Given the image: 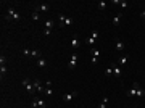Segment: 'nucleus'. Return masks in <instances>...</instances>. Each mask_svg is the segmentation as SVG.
I'll list each match as a JSON object with an SVG mask.
<instances>
[{"label": "nucleus", "instance_id": "nucleus-21", "mask_svg": "<svg viewBox=\"0 0 145 108\" xmlns=\"http://www.w3.org/2000/svg\"><path fill=\"white\" fill-rule=\"evenodd\" d=\"M5 74H7V66H5V65H2V66H0V76L3 77Z\"/></svg>", "mask_w": 145, "mask_h": 108}, {"label": "nucleus", "instance_id": "nucleus-9", "mask_svg": "<svg viewBox=\"0 0 145 108\" xmlns=\"http://www.w3.org/2000/svg\"><path fill=\"white\" fill-rule=\"evenodd\" d=\"M79 45H81V40L77 37H72L71 39V47L72 48H79Z\"/></svg>", "mask_w": 145, "mask_h": 108}, {"label": "nucleus", "instance_id": "nucleus-17", "mask_svg": "<svg viewBox=\"0 0 145 108\" xmlns=\"http://www.w3.org/2000/svg\"><path fill=\"white\" fill-rule=\"evenodd\" d=\"M53 19H48V21H45V29H50L52 31V27H53Z\"/></svg>", "mask_w": 145, "mask_h": 108}, {"label": "nucleus", "instance_id": "nucleus-6", "mask_svg": "<svg viewBox=\"0 0 145 108\" xmlns=\"http://www.w3.org/2000/svg\"><path fill=\"white\" fill-rule=\"evenodd\" d=\"M48 10H50V7H48V5H47V3H42V5H37V7H36V10H34V12H37V13H40V12H48Z\"/></svg>", "mask_w": 145, "mask_h": 108}, {"label": "nucleus", "instance_id": "nucleus-12", "mask_svg": "<svg viewBox=\"0 0 145 108\" xmlns=\"http://www.w3.org/2000/svg\"><path fill=\"white\" fill-rule=\"evenodd\" d=\"M34 97H36V100H37V107H39V108H45V107H47V103L42 100V98H40V97H37V95H34Z\"/></svg>", "mask_w": 145, "mask_h": 108}, {"label": "nucleus", "instance_id": "nucleus-8", "mask_svg": "<svg viewBox=\"0 0 145 108\" xmlns=\"http://www.w3.org/2000/svg\"><path fill=\"white\" fill-rule=\"evenodd\" d=\"M77 95V92H71V94H65V95H63V100L65 102H71L72 98H74V97Z\"/></svg>", "mask_w": 145, "mask_h": 108}, {"label": "nucleus", "instance_id": "nucleus-15", "mask_svg": "<svg viewBox=\"0 0 145 108\" xmlns=\"http://www.w3.org/2000/svg\"><path fill=\"white\" fill-rule=\"evenodd\" d=\"M145 95V90L140 87V84H137V94H135V97H144Z\"/></svg>", "mask_w": 145, "mask_h": 108}, {"label": "nucleus", "instance_id": "nucleus-29", "mask_svg": "<svg viewBox=\"0 0 145 108\" xmlns=\"http://www.w3.org/2000/svg\"><path fill=\"white\" fill-rule=\"evenodd\" d=\"M23 53L27 55V57H31V50H29V48H23Z\"/></svg>", "mask_w": 145, "mask_h": 108}, {"label": "nucleus", "instance_id": "nucleus-18", "mask_svg": "<svg viewBox=\"0 0 145 108\" xmlns=\"http://www.w3.org/2000/svg\"><path fill=\"white\" fill-rule=\"evenodd\" d=\"M65 19H66L65 15H58V21H60V26L61 27H65Z\"/></svg>", "mask_w": 145, "mask_h": 108}, {"label": "nucleus", "instance_id": "nucleus-10", "mask_svg": "<svg viewBox=\"0 0 145 108\" xmlns=\"http://www.w3.org/2000/svg\"><path fill=\"white\" fill-rule=\"evenodd\" d=\"M127 60H129V57H127V55H122V57L119 58V63H118V65L119 66H126L127 65Z\"/></svg>", "mask_w": 145, "mask_h": 108}, {"label": "nucleus", "instance_id": "nucleus-14", "mask_svg": "<svg viewBox=\"0 0 145 108\" xmlns=\"http://www.w3.org/2000/svg\"><path fill=\"white\" fill-rule=\"evenodd\" d=\"M31 57L36 58V60H39V58H42V55H40V52H39V50H31Z\"/></svg>", "mask_w": 145, "mask_h": 108}, {"label": "nucleus", "instance_id": "nucleus-2", "mask_svg": "<svg viewBox=\"0 0 145 108\" xmlns=\"http://www.w3.org/2000/svg\"><path fill=\"white\" fill-rule=\"evenodd\" d=\"M21 84H23V87L31 94V95H34L36 89H34V84H32V81H29V79H26V77H24L23 81H21Z\"/></svg>", "mask_w": 145, "mask_h": 108}, {"label": "nucleus", "instance_id": "nucleus-5", "mask_svg": "<svg viewBox=\"0 0 145 108\" xmlns=\"http://www.w3.org/2000/svg\"><path fill=\"white\" fill-rule=\"evenodd\" d=\"M32 84H34V89L37 90V92L44 94V90H45V87H44V85L40 84V81H39V79H34V81H32Z\"/></svg>", "mask_w": 145, "mask_h": 108}, {"label": "nucleus", "instance_id": "nucleus-3", "mask_svg": "<svg viewBox=\"0 0 145 108\" xmlns=\"http://www.w3.org/2000/svg\"><path fill=\"white\" fill-rule=\"evenodd\" d=\"M111 68H113V76L116 77V79H119V77L122 76V71H121V66L119 65H113L111 66Z\"/></svg>", "mask_w": 145, "mask_h": 108}, {"label": "nucleus", "instance_id": "nucleus-11", "mask_svg": "<svg viewBox=\"0 0 145 108\" xmlns=\"http://www.w3.org/2000/svg\"><path fill=\"white\" fill-rule=\"evenodd\" d=\"M115 48H116L118 52H122V50H124V42H121V40H116Z\"/></svg>", "mask_w": 145, "mask_h": 108}, {"label": "nucleus", "instance_id": "nucleus-33", "mask_svg": "<svg viewBox=\"0 0 145 108\" xmlns=\"http://www.w3.org/2000/svg\"><path fill=\"white\" fill-rule=\"evenodd\" d=\"M90 61H92V63H94V65H95V63H97V61H98V58H95V57H92V60H90Z\"/></svg>", "mask_w": 145, "mask_h": 108}, {"label": "nucleus", "instance_id": "nucleus-31", "mask_svg": "<svg viewBox=\"0 0 145 108\" xmlns=\"http://www.w3.org/2000/svg\"><path fill=\"white\" fill-rule=\"evenodd\" d=\"M52 84H53V82L50 81V79H48V81H45V87H52Z\"/></svg>", "mask_w": 145, "mask_h": 108}, {"label": "nucleus", "instance_id": "nucleus-28", "mask_svg": "<svg viewBox=\"0 0 145 108\" xmlns=\"http://www.w3.org/2000/svg\"><path fill=\"white\" fill-rule=\"evenodd\" d=\"M32 108H39L37 107V100H36V97H32V105H31Z\"/></svg>", "mask_w": 145, "mask_h": 108}, {"label": "nucleus", "instance_id": "nucleus-13", "mask_svg": "<svg viewBox=\"0 0 145 108\" xmlns=\"http://www.w3.org/2000/svg\"><path fill=\"white\" fill-rule=\"evenodd\" d=\"M121 18H122V15H121V13H119V15H116L115 18H113V21H111V23H113V26H118V24H119V21H121Z\"/></svg>", "mask_w": 145, "mask_h": 108}, {"label": "nucleus", "instance_id": "nucleus-1", "mask_svg": "<svg viewBox=\"0 0 145 108\" xmlns=\"http://www.w3.org/2000/svg\"><path fill=\"white\" fill-rule=\"evenodd\" d=\"M5 19H7V21H10V19H15V21H18V19H21V15L16 12L15 8L8 7V8H7V15H5Z\"/></svg>", "mask_w": 145, "mask_h": 108}, {"label": "nucleus", "instance_id": "nucleus-19", "mask_svg": "<svg viewBox=\"0 0 145 108\" xmlns=\"http://www.w3.org/2000/svg\"><path fill=\"white\" fill-rule=\"evenodd\" d=\"M72 23H74V19L66 16V19H65V27H66V26H72Z\"/></svg>", "mask_w": 145, "mask_h": 108}, {"label": "nucleus", "instance_id": "nucleus-22", "mask_svg": "<svg viewBox=\"0 0 145 108\" xmlns=\"http://www.w3.org/2000/svg\"><path fill=\"white\" fill-rule=\"evenodd\" d=\"M44 94H47V95H53V89H52V87H45Z\"/></svg>", "mask_w": 145, "mask_h": 108}, {"label": "nucleus", "instance_id": "nucleus-20", "mask_svg": "<svg viewBox=\"0 0 145 108\" xmlns=\"http://www.w3.org/2000/svg\"><path fill=\"white\" fill-rule=\"evenodd\" d=\"M107 103H108V97H105V98L102 100V103L98 105V108H107Z\"/></svg>", "mask_w": 145, "mask_h": 108}, {"label": "nucleus", "instance_id": "nucleus-34", "mask_svg": "<svg viewBox=\"0 0 145 108\" xmlns=\"http://www.w3.org/2000/svg\"><path fill=\"white\" fill-rule=\"evenodd\" d=\"M140 18L145 19V10H142V12H140Z\"/></svg>", "mask_w": 145, "mask_h": 108}, {"label": "nucleus", "instance_id": "nucleus-7", "mask_svg": "<svg viewBox=\"0 0 145 108\" xmlns=\"http://www.w3.org/2000/svg\"><path fill=\"white\" fill-rule=\"evenodd\" d=\"M137 84L139 82H135V84L132 85V89H127V95L129 97H135V94H137Z\"/></svg>", "mask_w": 145, "mask_h": 108}, {"label": "nucleus", "instance_id": "nucleus-4", "mask_svg": "<svg viewBox=\"0 0 145 108\" xmlns=\"http://www.w3.org/2000/svg\"><path fill=\"white\" fill-rule=\"evenodd\" d=\"M97 39H98V31H92L90 37L87 39V44H89V45H92V44H95V42H97Z\"/></svg>", "mask_w": 145, "mask_h": 108}, {"label": "nucleus", "instance_id": "nucleus-23", "mask_svg": "<svg viewBox=\"0 0 145 108\" xmlns=\"http://www.w3.org/2000/svg\"><path fill=\"white\" fill-rule=\"evenodd\" d=\"M90 53H92V57H98V55H100V52L98 50H97V48H92V50H90Z\"/></svg>", "mask_w": 145, "mask_h": 108}, {"label": "nucleus", "instance_id": "nucleus-26", "mask_svg": "<svg viewBox=\"0 0 145 108\" xmlns=\"http://www.w3.org/2000/svg\"><path fill=\"white\" fill-rule=\"evenodd\" d=\"M105 74H107V76H111V74H113V68H107V70H105Z\"/></svg>", "mask_w": 145, "mask_h": 108}, {"label": "nucleus", "instance_id": "nucleus-24", "mask_svg": "<svg viewBox=\"0 0 145 108\" xmlns=\"http://www.w3.org/2000/svg\"><path fill=\"white\" fill-rule=\"evenodd\" d=\"M32 19H34V21H39V19H40V15H39L37 12H34L32 13Z\"/></svg>", "mask_w": 145, "mask_h": 108}, {"label": "nucleus", "instance_id": "nucleus-35", "mask_svg": "<svg viewBox=\"0 0 145 108\" xmlns=\"http://www.w3.org/2000/svg\"><path fill=\"white\" fill-rule=\"evenodd\" d=\"M124 108H126V107H124Z\"/></svg>", "mask_w": 145, "mask_h": 108}, {"label": "nucleus", "instance_id": "nucleus-16", "mask_svg": "<svg viewBox=\"0 0 145 108\" xmlns=\"http://www.w3.org/2000/svg\"><path fill=\"white\" fill-rule=\"evenodd\" d=\"M37 65L40 66V68H45V66H47V60H45V58H39V60H37Z\"/></svg>", "mask_w": 145, "mask_h": 108}, {"label": "nucleus", "instance_id": "nucleus-25", "mask_svg": "<svg viewBox=\"0 0 145 108\" xmlns=\"http://www.w3.org/2000/svg\"><path fill=\"white\" fill-rule=\"evenodd\" d=\"M98 8L100 10H105V8H107V3H105V2H98Z\"/></svg>", "mask_w": 145, "mask_h": 108}, {"label": "nucleus", "instance_id": "nucleus-30", "mask_svg": "<svg viewBox=\"0 0 145 108\" xmlns=\"http://www.w3.org/2000/svg\"><path fill=\"white\" fill-rule=\"evenodd\" d=\"M5 61H7V58L2 55V57H0V65H5Z\"/></svg>", "mask_w": 145, "mask_h": 108}, {"label": "nucleus", "instance_id": "nucleus-32", "mask_svg": "<svg viewBox=\"0 0 145 108\" xmlns=\"http://www.w3.org/2000/svg\"><path fill=\"white\" fill-rule=\"evenodd\" d=\"M50 32H52L50 29H44V34H45V36H50Z\"/></svg>", "mask_w": 145, "mask_h": 108}, {"label": "nucleus", "instance_id": "nucleus-27", "mask_svg": "<svg viewBox=\"0 0 145 108\" xmlns=\"http://www.w3.org/2000/svg\"><path fill=\"white\" fill-rule=\"evenodd\" d=\"M119 7H121V8H126L127 7V2H126V0H121V2H119Z\"/></svg>", "mask_w": 145, "mask_h": 108}]
</instances>
